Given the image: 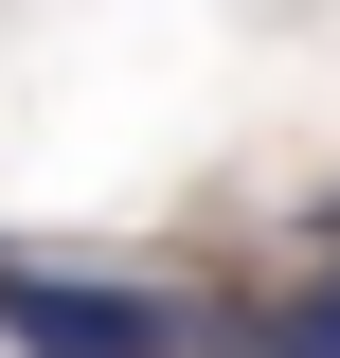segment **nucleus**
<instances>
[{"label":"nucleus","mask_w":340,"mask_h":358,"mask_svg":"<svg viewBox=\"0 0 340 358\" xmlns=\"http://www.w3.org/2000/svg\"><path fill=\"white\" fill-rule=\"evenodd\" d=\"M269 358H340V287H323V305H287V322H269Z\"/></svg>","instance_id":"nucleus-2"},{"label":"nucleus","mask_w":340,"mask_h":358,"mask_svg":"<svg viewBox=\"0 0 340 358\" xmlns=\"http://www.w3.org/2000/svg\"><path fill=\"white\" fill-rule=\"evenodd\" d=\"M0 341L18 358H179V305L90 287V268H0Z\"/></svg>","instance_id":"nucleus-1"}]
</instances>
